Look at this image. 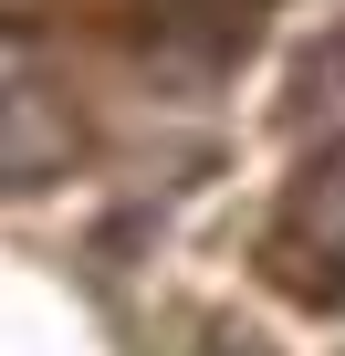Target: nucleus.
<instances>
[{
    "label": "nucleus",
    "instance_id": "1",
    "mask_svg": "<svg viewBox=\"0 0 345 356\" xmlns=\"http://www.w3.org/2000/svg\"><path fill=\"white\" fill-rule=\"evenodd\" d=\"M262 273L314 304V314H345V136L324 157H303V178L283 189L272 231H262Z\"/></svg>",
    "mask_w": 345,
    "mask_h": 356
}]
</instances>
